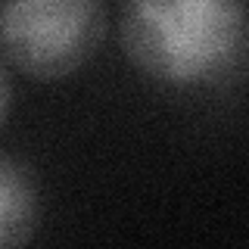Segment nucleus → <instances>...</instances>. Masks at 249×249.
<instances>
[{"mask_svg":"<svg viewBox=\"0 0 249 249\" xmlns=\"http://www.w3.org/2000/svg\"><path fill=\"white\" fill-rule=\"evenodd\" d=\"M10 109H13V81H10V72H6L3 59H0V124L6 122Z\"/></svg>","mask_w":249,"mask_h":249,"instance_id":"4","label":"nucleus"},{"mask_svg":"<svg viewBox=\"0 0 249 249\" xmlns=\"http://www.w3.org/2000/svg\"><path fill=\"white\" fill-rule=\"evenodd\" d=\"M41 224V193L31 168L0 150V246H22Z\"/></svg>","mask_w":249,"mask_h":249,"instance_id":"3","label":"nucleus"},{"mask_svg":"<svg viewBox=\"0 0 249 249\" xmlns=\"http://www.w3.org/2000/svg\"><path fill=\"white\" fill-rule=\"evenodd\" d=\"M106 0H0V53L35 81H62L97 53Z\"/></svg>","mask_w":249,"mask_h":249,"instance_id":"2","label":"nucleus"},{"mask_svg":"<svg viewBox=\"0 0 249 249\" xmlns=\"http://www.w3.org/2000/svg\"><path fill=\"white\" fill-rule=\"evenodd\" d=\"M246 0H122L119 37L153 81L193 88L224 75L246 44Z\"/></svg>","mask_w":249,"mask_h":249,"instance_id":"1","label":"nucleus"}]
</instances>
